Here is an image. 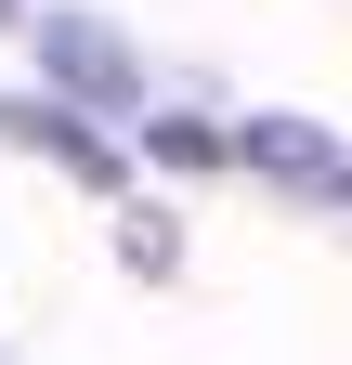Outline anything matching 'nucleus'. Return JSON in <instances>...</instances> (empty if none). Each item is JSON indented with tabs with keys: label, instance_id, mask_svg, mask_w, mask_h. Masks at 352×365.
Masks as SVG:
<instances>
[{
	"label": "nucleus",
	"instance_id": "obj_4",
	"mask_svg": "<svg viewBox=\"0 0 352 365\" xmlns=\"http://www.w3.org/2000/svg\"><path fill=\"white\" fill-rule=\"evenodd\" d=\"M144 157L196 182V170H235V130H222V118H196V105H170V118H144Z\"/></svg>",
	"mask_w": 352,
	"mask_h": 365
},
{
	"label": "nucleus",
	"instance_id": "obj_1",
	"mask_svg": "<svg viewBox=\"0 0 352 365\" xmlns=\"http://www.w3.org/2000/svg\"><path fill=\"white\" fill-rule=\"evenodd\" d=\"M39 78H53V105H78V118H130L144 105V66H130V39L105 14H39Z\"/></svg>",
	"mask_w": 352,
	"mask_h": 365
},
{
	"label": "nucleus",
	"instance_id": "obj_5",
	"mask_svg": "<svg viewBox=\"0 0 352 365\" xmlns=\"http://www.w3.org/2000/svg\"><path fill=\"white\" fill-rule=\"evenodd\" d=\"M14 14H26V0H0V26H14Z\"/></svg>",
	"mask_w": 352,
	"mask_h": 365
},
{
	"label": "nucleus",
	"instance_id": "obj_2",
	"mask_svg": "<svg viewBox=\"0 0 352 365\" xmlns=\"http://www.w3.org/2000/svg\"><path fill=\"white\" fill-rule=\"evenodd\" d=\"M0 144L53 157L66 182H92V196H130V157H118V144H105L78 105H53V91H0Z\"/></svg>",
	"mask_w": 352,
	"mask_h": 365
},
{
	"label": "nucleus",
	"instance_id": "obj_3",
	"mask_svg": "<svg viewBox=\"0 0 352 365\" xmlns=\"http://www.w3.org/2000/svg\"><path fill=\"white\" fill-rule=\"evenodd\" d=\"M235 170L300 182V196H326V182H339V157H326V130H314V118H248V130H235Z\"/></svg>",
	"mask_w": 352,
	"mask_h": 365
}]
</instances>
